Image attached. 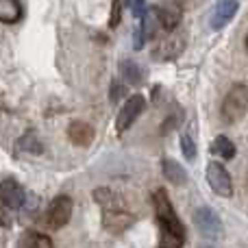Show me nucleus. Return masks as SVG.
Here are the masks:
<instances>
[{
	"mask_svg": "<svg viewBox=\"0 0 248 248\" xmlns=\"http://www.w3.org/2000/svg\"><path fill=\"white\" fill-rule=\"evenodd\" d=\"M155 211H157V222H159V246L157 248H183L185 244V229L181 220L176 218V211L172 202L168 201V194L159 189L155 194Z\"/></svg>",
	"mask_w": 248,
	"mask_h": 248,
	"instance_id": "nucleus-1",
	"label": "nucleus"
},
{
	"mask_svg": "<svg viewBox=\"0 0 248 248\" xmlns=\"http://www.w3.org/2000/svg\"><path fill=\"white\" fill-rule=\"evenodd\" d=\"M94 198L105 207V220L103 222H105V229H107V231L122 233L124 229L133 222V216L122 209L120 201H118V196L113 192H109V189H96Z\"/></svg>",
	"mask_w": 248,
	"mask_h": 248,
	"instance_id": "nucleus-2",
	"label": "nucleus"
},
{
	"mask_svg": "<svg viewBox=\"0 0 248 248\" xmlns=\"http://www.w3.org/2000/svg\"><path fill=\"white\" fill-rule=\"evenodd\" d=\"M246 111H248V87L235 85L222 103V120L233 124V122L242 120Z\"/></svg>",
	"mask_w": 248,
	"mask_h": 248,
	"instance_id": "nucleus-3",
	"label": "nucleus"
},
{
	"mask_svg": "<svg viewBox=\"0 0 248 248\" xmlns=\"http://www.w3.org/2000/svg\"><path fill=\"white\" fill-rule=\"evenodd\" d=\"M70 216H72V198L57 196L48 207L46 216H44V224L48 229H61L63 224H68Z\"/></svg>",
	"mask_w": 248,
	"mask_h": 248,
	"instance_id": "nucleus-4",
	"label": "nucleus"
},
{
	"mask_svg": "<svg viewBox=\"0 0 248 248\" xmlns=\"http://www.w3.org/2000/svg\"><path fill=\"white\" fill-rule=\"evenodd\" d=\"M183 48H185V33L174 29V31H170L168 37H163L157 44V48L153 50V57L159 61H172L183 52Z\"/></svg>",
	"mask_w": 248,
	"mask_h": 248,
	"instance_id": "nucleus-5",
	"label": "nucleus"
},
{
	"mask_svg": "<svg viewBox=\"0 0 248 248\" xmlns=\"http://www.w3.org/2000/svg\"><path fill=\"white\" fill-rule=\"evenodd\" d=\"M207 183L211 185L218 196H231L233 194V185H231V174L227 172V168L218 161H211L207 166Z\"/></svg>",
	"mask_w": 248,
	"mask_h": 248,
	"instance_id": "nucleus-6",
	"label": "nucleus"
},
{
	"mask_svg": "<svg viewBox=\"0 0 248 248\" xmlns=\"http://www.w3.org/2000/svg\"><path fill=\"white\" fill-rule=\"evenodd\" d=\"M194 224L201 231V235L205 237H218L222 233V222L216 216V211L209 207H198L196 214H194Z\"/></svg>",
	"mask_w": 248,
	"mask_h": 248,
	"instance_id": "nucleus-7",
	"label": "nucleus"
},
{
	"mask_svg": "<svg viewBox=\"0 0 248 248\" xmlns=\"http://www.w3.org/2000/svg\"><path fill=\"white\" fill-rule=\"evenodd\" d=\"M144 105H146V100H144V96H140V94L131 96V98H128L126 103H124L122 111L118 113V122H116L118 133L126 131V128L137 120V116H140V113L144 111Z\"/></svg>",
	"mask_w": 248,
	"mask_h": 248,
	"instance_id": "nucleus-8",
	"label": "nucleus"
},
{
	"mask_svg": "<svg viewBox=\"0 0 248 248\" xmlns=\"http://www.w3.org/2000/svg\"><path fill=\"white\" fill-rule=\"evenodd\" d=\"M0 198H2V202L7 207L17 209V207H22V202H24V189L13 179H7L0 183Z\"/></svg>",
	"mask_w": 248,
	"mask_h": 248,
	"instance_id": "nucleus-9",
	"label": "nucleus"
},
{
	"mask_svg": "<svg viewBox=\"0 0 248 248\" xmlns=\"http://www.w3.org/2000/svg\"><path fill=\"white\" fill-rule=\"evenodd\" d=\"M237 11V0H218L214 7V16H211V26L216 31L222 29L224 24L231 22V17Z\"/></svg>",
	"mask_w": 248,
	"mask_h": 248,
	"instance_id": "nucleus-10",
	"label": "nucleus"
},
{
	"mask_svg": "<svg viewBox=\"0 0 248 248\" xmlns=\"http://www.w3.org/2000/svg\"><path fill=\"white\" fill-rule=\"evenodd\" d=\"M68 135L77 146H90L94 140V128L87 122H72L68 128Z\"/></svg>",
	"mask_w": 248,
	"mask_h": 248,
	"instance_id": "nucleus-11",
	"label": "nucleus"
},
{
	"mask_svg": "<svg viewBox=\"0 0 248 248\" xmlns=\"http://www.w3.org/2000/svg\"><path fill=\"white\" fill-rule=\"evenodd\" d=\"M159 20H161V26L168 31H174L176 26L181 24V7L179 4H170V7H157Z\"/></svg>",
	"mask_w": 248,
	"mask_h": 248,
	"instance_id": "nucleus-12",
	"label": "nucleus"
},
{
	"mask_svg": "<svg viewBox=\"0 0 248 248\" xmlns=\"http://www.w3.org/2000/svg\"><path fill=\"white\" fill-rule=\"evenodd\" d=\"M22 17V4L20 0H0V22H20Z\"/></svg>",
	"mask_w": 248,
	"mask_h": 248,
	"instance_id": "nucleus-13",
	"label": "nucleus"
},
{
	"mask_svg": "<svg viewBox=\"0 0 248 248\" xmlns=\"http://www.w3.org/2000/svg\"><path fill=\"white\" fill-rule=\"evenodd\" d=\"M161 166H163V176H166L170 183L183 185L185 181H187V174H185V170L176 161H172V159H163Z\"/></svg>",
	"mask_w": 248,
	"mask_h": 248,
	"instance_id": "nucleus-14",
	"label": "nucleus"
},
{
	"mask_svg": "<svg viewBox=\"0 0 248 248\" xmlns=\"http://www.w3.org/2000/svg\"><path fill=\"white\" fill-rule=\"evenodd\" d=\"M141 33H144V39H153L157 35V31L161 29V20H159V13L157 7H153L150 11L144 13V24L140 26Z\"/></svg>",
	"mask_w": 248,
	"mask_h": 248,
	"instance_id": "nucleus-15",
	"label": "nucleus"
},
{
	"mask_svg": "<svg viewBox=\"0 0 248 248\" xmlns=\"http://www.w3.org/2000/svg\"><path fill=\"white\" fill-rule=\"evenodd\" d=\"M20 248H52V242H50V237L42 235V233L29 231V233L22 235Z\"/></svg>",
	"mask_w": 248,
	"mask_h": 248,
	"instance_id": "nucleus-16",
	"label": "nucleus"
},
{
	"mask_svg": "<svg viewBox=\"0 0 248 248\" xmlns=\"http://www.w3.org/2000/svg\"><path fill=\"white\" fill-rule=\"evenodd\" d=\"M120 72H122V78H126L131 85H140L141 78H144V72H141V68L135 61H122Z\"/></svg>",
	"mask_w": 248,
	"mask_h": 248,
	"instance_id": "nucleus-17",
	"label": "nucleus"
},
{
	"mask_svg": "<svg viewBox=\"0 0 248 248\" xmlns=\"http://www.w3.org/2000/svg\"><path fill=\"white\" fill-rule=\"evenodd\" d=\"M211 153H216L222 159H233L235 157V146H233V141L227 140V137H216L214 144H211Z\"/></svg>",
	"mask_w": 248,
	"mask_h": 248,
	"instance_id": "nucleus-18",
	"label": "nucleus"
},
{
	"mask_svg": "<svg viewBox=\"0 0 248 248\" xmlns=\"http://www.w3.org/2000/svg\"><path fill=\"white\" fill-rule=\"evenodd\" d=\"M20 146H24L22 150H31V153H42V144L35 140L33 133H29L26 137H22V140H20Z\"/></svg>",
	"mask_w": 248,
	"mask_h": 248,
	"instance_id": "nucleus-19",
	"label": "nucleus"
},
{
	"mask_svg": "<svg viewBox=\"0 0 248 248\" xmlns=\"http://www.w3.org/2000/svg\"><path fill=\"white\" fill-rule=\"evenodd\" d=\"M181 146H183V155L192 161V159L196 157V146H194L192 137H189L187 133H183V137H181Z\"/></svg>",
	"mask_w": 248,
	"mask_h": 248,
	"instance_id": "nucleus-20",
	"label": "nucleus"
},
{
	"mask_svg": "<svg viewBox=\"0 0 248 248\" xmlns=\"http://www.w3.org/2000/svg\"><path fill=\"white\" fill-rule=\"evenodd\" d=\"M122 4H120V0H113V4H111V20H109V26L111 29H116L118 26V22H120V16H122Z\"/></svg>",
	"mask_w": 248,
	"mask_h": 248,
	"instance_id": "nucleus-21",
	"label": "nucleus"
},
{
	"mask_svg": "<svg viewBox=\"0 0 248 248\" xmlns=\"http://www.w3.org/2000/svg\"><path fill=\"white\" fill-rule=\"evenodd\" d=\"M124 96V85L120 81H113L111 83V92H109V98H111V103H118Z\"/></svg>",
	"mask_w": 248,
	"mask_h": 248,
	"instance_id": "nucleus-22",
	"label": "nucleus"
},
{
	"mask_svg": "<svg viewBox=\"0 0 248 248\" xmlns=\"http://www.w3.org/2000/svg\"><path fill=\"white\" fill-rule=\"evenodd\" d=\"M176 4H179L181 9H196L198 4L202 2V0H174Z\"/></svg>",
	"mask_w": 248,
	"mask_h": 248,
	"instance_id": "nucleus-23",
	"label": "nucleus"
},
{
	"mask_svg": "<svg viewBox=\"0 0 248 248\" xmlns=\"http://www.w3.org/2000/svg\"><path fill=\"white\" fill-rule=\"evenodd\" d=\"M146 13V7H144V0H135L133 2V16H137V17H141Z\"/></svg>",
	"mask_w": 248,
	"mask_h": 248,
	"instance_id": "nucleus-24",
	"label": "nucleus"
},
{
	"mask_svg": "<svg viewBox=\"0 0 248 248\" xmlns=\"http://www.w3.org/2000/svg\"><path fill=\"white\" fill-rule=\"evenodd\" d=\"M9 224V218H7V209H4V202L0 198V227H7Z\"/></svg>",
	"mask_w": 248,
	"mask_h": 248,
	"instance_id": "nucleus-25",
	"label": "nucleus"
},
{
	"mask_svg": "<svg viewBox=\"0 0 248 248\" xmlns=\"http://www.w3.org/2000/svg\"><path fill=\"white\" fill-rule=\"evenodd\" d=\"M124 2H126V4H131V2H133V0H124Z\"/></svg>",
	"mask_w": 248,
	"mask_h": 248,
	"instance_id": "nucleus-26",
	"label": "nucleus"
}]
</instances>
